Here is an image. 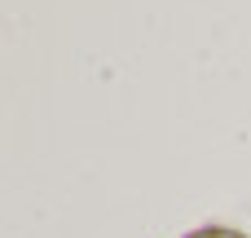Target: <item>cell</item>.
Returning a JSON list of instances; mask_svg holds the SVG:
<instances>
[{
    "instance_id": "cell-1",
    "label": "cell",
    "mask_w": 251,
    "mask_h": 238,
    "mask_svg": "<svg viewBox=\"0 0 251 238\" xmlns=\"http://www.w3.org/2000/svg\"><path fill=\"white\" fill-rule=\"evenodd\" d=\"M185 238H247L238 230H225V225H203V230H190Z\"/></svg>"
}]
</instances>
